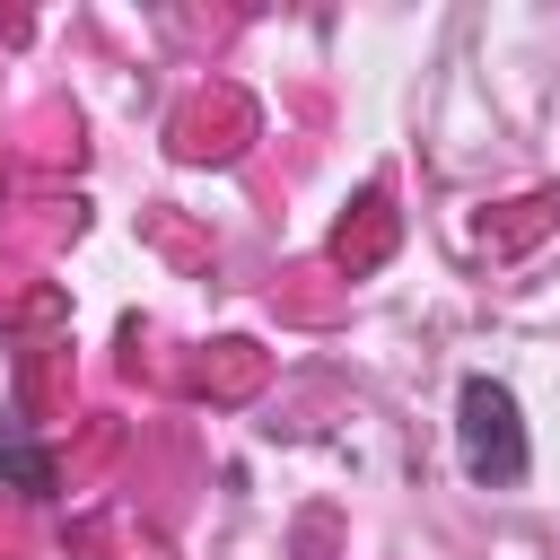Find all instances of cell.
I'll return each instance as SVG.
<instances>
[{"label": "cell", "instance_id": "7a4b0ae2", "mask_svg": "<svg viewBox=\"0 0 560 560\" xmlns=\"http://www.w3.org/2000/svg\"><path fill=\"white\" fill-rule=\"evenodd\" d=\"M0 472H9L18 490H52V455H44V446H26L9 420H0Z\"/></svg>", "mask_w": 560, "mask_h": 560}, {"label": "cell", "instance_id": "6da1fadb", "mask_svg": "<svg viewBox=\"0 0 560 560\" xmlns=\"http://www.w3.org/2000/svg\"><path fill=\"white\" fill-rule=\"evenodd\" d=\"M455 446H464V472L481 490H516L534 446H525V420H516V394L499 376H464L455 394Z\"/></svg>", "mask_w": 560, "mask_h": 560}]
</instances>
